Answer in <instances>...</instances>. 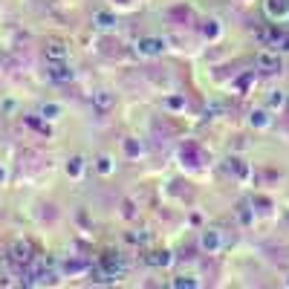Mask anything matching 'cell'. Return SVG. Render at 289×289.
Returning a JSON list of instances; mask_svg holds the SVG:
<instances>
[{
  "instance_id": "cell-1",
  "label": "cell",
  "mask_w": 289,
  "mask_h": 289,
  "mask_svg": "<svg viewBox=\"0 0 289 289\" xmlns=\"http://www.w3.org/2000/svg\"><path fill=\"white\" fill-rule=\"evenodd\" d=\"M0 177H3V174H0Z\"/></svg>"
}]
</instances>
